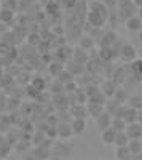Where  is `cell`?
I'll return each instance as SVG.
<instances>
[{"label":"cell","mask_w":142,"mask_h":160,"mask_svg":"<svg viewBox=\"0 0 142 160\" xmlns=\"http://www.w3.org/2000/svg\"><path fill=\"white\" fill-rule=\"evenodd\" d=\"M126 28L130 29V31H134V32H140V31H142V19L137 18V16L128 18V21H126Z\"/></svg>","instance_id":"obj_8"},{"label":"cell","mask_w":142,"mask_h":160,"mask_svg":"<svg viewBox=\"0 0 142 160\" xmlns=\"http://www.w3.org/2000/svg\"><path fill=\"white\" fill-rule=\"evenodd\" d=\"M70 128H72V133L73 135H82V133L86 130V122L85 118H80V117H75L70 123Z\"/></svg>","instance_id":"obj_6"},{"label":"cell","mask_w":142,"mask_h":160,"mask_svg":"<svg viewBox=\"0 0 142 160\" xmlns=\"http://www.w3.org/2000/svg\"><path fill=\"white\" fill-rule=\"evenodd\" d=\"M128 144H130V138L125 131H118L117 133V139H115V146L117 148H128Z\"/></svg>","instance_id":"obj_9"},{"label":"cell","mask_w":142,"mask_h":160,"mask_svg":"<svg viewBox=\"0 0 142 160\" xmlns=\"http://www.w3.org/2000/svg\"><path fill=\"white\" fill-rule=\"evenodd\" d=\"M0 18H2L3 21H10L13 18V13L8 11V10H3V11H0Z\"/></svg>","instance_id":"obj_16"},{"label":"cell","mask_w":142,"mask_h":160,"mask_svg":"<svg viewBox=\"0 0 142 160\" xmlns=\"http://www.w3.org/2000/svg\"><path fill=\"white\" fill-rule=\"evenodd\" d=\"M115 155H117L118 160H130L131 157V152L128 148H117V152H115Z\"/></svg>","instance_id":"obj_15"},{"label":"cell","mask_w":142,"mask_h":160,"mask_svg":"<svg viewBox=\"0 0 142 160\" xmlns=\"http://www.w3.org/2000/svg\"><path fill=\"white\" fill-rule=\"evenodd\" d=\"M112 114L110 112H107V111H104L97 118H96V127H97V130H99V133H102L104 130H107V128H110V125H112Z\"/></svg>","instance_id":"obj_3"},{"label":"cell","mask_w":142,"mask_h":160,"mask_svg":"<svg viewBox=\"0 0 142 160\" xmlns=\"http://www.w3.org/2000/svg\"><path fill=\"white\" fill-rule=\"evenodd\" d=\"M131 72L136 78L142 80V59H134L131 62Z\"/></svg>","instance_id":"obj_10"},{"label":"cell","mask_w":142,"mask_h":160,"mask_svg":"<svg viewBox=\"0 0 142 160\" xmlns=\"http://www.w3.org/2000/svg\"><path fill=\"white\" fill-rule=\"evenodd\" d=\"M139 43H140V45H142V31H140V32H139Z\"/></svg>","instance_id":"obj_21"},{"label":"cell","mask_w":142,"mask_h":160,"mask_svg":"<svg viewBox=\"0 0 142 160\" xmlns=\"http://www.w3.org/2000/svg\"><path fill=\"white\" fill-rule=\"evenodd\" d=\"M88 21L91 22L93 26H96V28H101V26L106 22V13L99 11V10L93 5V7H91V11H89V15H88Z\"/></svg>","instance_id":"obj_1"},{"label":"cell","mask_w":142,"mask_h":160,"mask_svg":"<svg viewBox=\"0 0 142 160\" xmlns=\"http://www.w3.org/2000/svg\"><path fill=\"white\" fill-rule=\"evenodd\" d=\"M134 3H136L137 7H142V0H134Z\"/></svg>","instance_id":"obj_20"},{"label":"cell","mask_w":142,"mask_h":160,"mask_svg":"<svg viewBox=\"0 0 142 160\" xmlns=\"http://www.w3.org/2000/svg\"><path fill=\"white\" fill-rule=\"evenodd\" d=\"M140 90H142V87H140Z\"/></svg>","instance_id":"obj_23"},{"label":"cell","mask_w":142,"mask_h":160,"mask_svg":"<svg viewBox=\"0 0 142 160\" xmlns=\"http://www.w3.org/2000/svg\"><path fill=\"white\" fill-rule=\"evenodd\" d=\"M121 59L123 61H134L136 58H137V50L133 47V45H130V43H125L123 45V48H121Z\"/></svg>","instance_id":"obj_4"},{"label":"cell","mask_w":142,"mask_h":160,"mask_svg":"<svg viewBox=\"0 0 142 160\" xmlns=\"http://www.w3.org/2000/svg\"><path fill=\"white\" fill-rule=\"evenodd\" d=\"M115 139H117V131L113 128H107L101 133V141L107 146H115Z\"/></svg>","instance_id":"obj_5"},{"label":"cell","mask_w":142,"mask_h":160,"mask_svg":"<svg viewBox=\"0 0 142 160\" xmlns=\"http://www.w3.org/2000/svg\"><path fill=\"white\" fill-rule=\"evenodd\" d=\"M24 160H38L34 154H29V155H24Z\"/></svg>","instance_id":"obj_18"},{"label":"cell","mask_w":142,"mask_h":160,"mask_svg":"<svg viewBox=\"0 0 142 160\" xmlns=\"http://www.w3.org/2000/svg\"><path fill=\"white\" fill-rule=\"evenodd\" d=\"M75 3H77V0H64V2H62L64 8H73Z\"/></svg>","instance_id":"obj_17"},{"label":"cell","mask_w":142,"mask_h":160,"mask_svg":"<svg viewBox=\"0 0 142 160\" xmlns=\"http://www.w3.org/2000/svg\"><path fill=\"white\" fill-rule=\"evenodd\" d=\"M137 122L142 125V109H140V111H137Z\"/></svg>","instance_id":"obj_19"},{"label":"cell","mask_w":142,"mask_h":160,"mask_svg":"<svg viewBox=\"0 0 142 160\" xmlns=\"http://www.w3.org/2000/svg\"><path fill=\"white\" fill-rule=\"evenodd\" d=\"M125 133L128 135L130 141H136V139H142V125L139 122H134V123H130L126 125V130Z\"/></svg>","instance_id":"obj_2"},{"label":"cell","mask_w":142,"mask_h":160,"mask_svg":"<svg viewBox=\"0 0 142 160\" xmlns=\"http://www.w3.org/2000/svg\"><path fill=\"white\" fill-rule=\"evenodd\" d=\"M110 128H113L115 131H125L126 130V123H125V120L123 118H120V117H113L112 118V125H110Z\"/></svg>","instance_id":"obj_13"},{"label":"cell","mask_w":142,"mask_h":160,"mask_svg":"<svg viewBox=\"0 0 142 160\" xmlns=\"http://www.w3.org/2000/svg\"><path fill=\"white\" fill-rule=\"evenodd\" d=\"M102 112H104V104H94V102L89 104V109H88L89 115H93L94 118H97Z\"/></svg>","instance_id":"obj_12"},{"label":"cell","mask_w":142,"mask_h":160,"mask_svg":"<svg viewBox=\"0 0 142 160\" xmlns=\"http://www.w3.org/2000/svg\"><path fill=\"white\" fill-rule=\"evenodd\" d=\"M128 149H130L131 155H139V154L142 152V139L130 141V144H128Z\"/></svg>","instance_id":"obj_11"},{"label":"cell","mask_w":142,"mask_h":160,"mask_svg":"<svg viewBox=\"0 0 142 160\" xmlns=\"http://www.w3.org/2000/svg\"><path fill=\"white\" fill-rule=\"evenodd\" d=\"M128 106L136 111H140L142 109V96H131L128 99Z\"/></svg>","instance_id":"obj_14"},{"label":"cell","mask_w":142,"mask_h":160,"mask_svg":"<svg viewBox=\"0 0 142 160\" xmlns=\"http://www.w3.org/2000/svg\"><path fill=\"white\" fill-rule=\"evenodd\" d=\"M48 160H62V158H59V157H54V158H53V157H51V158H48Z\"/></svg>","instance_id":"obj_22"},{"label":"cell","mask_w":142,"mask_h":160,"mask_svg":"<svg viewBox=\"0 0 142 160\" xmlns=\"http://www.w3.org/2000/svg\"><path fill=\"white\" fill-rule=\"evenodd\" d=\"M121 118L125 120V123H126V125L134 123V122H137V111L128 106V108L123 109V115H121Z\"/></svg>","instance_id":"obj_7"}]
</instances>
